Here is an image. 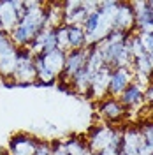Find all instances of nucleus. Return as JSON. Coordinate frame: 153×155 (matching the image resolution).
I'll use <instances>...</instances> for the list:
<instances>
[{
  "label": "nucleus",
  "mask_w": 153,
  "mask_h": 155,
  "mask_svg": "<svg viewBox=\"0 0 153 155\" xmlns=\"http://www.w3.org/2000/svg\"><path fill=\"white\" fill-rule=\"evenodd\" d=\"M25 16L18 27L11 32V41L16 48H27L44 28H48V4L42 2H23Z\"/></svg>",
  "instance_id": "obj_1"
},
{
  "label": "nucleus",
  "mask_w": 153,
  "mask_h": 155,
  "mask_svg": "<svg viewBox=\"0 0 153 155\" xmlns=\"http://www.w3.org/2000/svg\"><path fill=\"white\" fill-rule=\"evenodd\" d=\"M65 58L67 53L62 49H53L34 57V65H35V74H37V83L42 85H53L58 78L62 76L65 69Z\"/></svg>",
  "instance_id": "obj_2"
},
{
  "label": "nucleus",
  "mask_w": 153,
  "mask_h": 155,
  "mask_svg": "<svg viewBox=\"0 0 153 155\" xmlns=\"http://www.w3.org/2000/svg\"><path fill=\"white\" fill-rule=\"evenodd\" d=\"M12 79L18 85L37 83V74H35V65H34V55L30 53L28 48H18V62H16V71L12 74Z\"/></svg>",
  "instance_id": "obj_3"
},
{
  "label": "nucleus",
  "mask_w": 153,
  "mask_h": 155,
  "mask_svg": "<svg viewBox=\"0 0 153 155\" xmlns=\"http://www.w3.org/2000/svg\"><path fill=\"white\" fill-rule=\"evenodd\" d=\"M25 16V7L21 0H0V28L11 34Z\"/></svg>",
  "instance_id": "obj_4"
},
{
  "label": "nucleus",
  "mask_w": 153,
  "mask_h": 155,
  "mask_svg": "<svg viewBox=\"0 0 153 155\" xmlns=\"http://www.w3.org/2000/svg\"><path fill=\"white\" fill-rule=\"evenodd\" d=\"M18 62V48L11 41V35L4 30L0 32V76L12 78Z\"/></svg>",
  "instance_id": "obj_5"
},
{
  "label": "nucleus",
  "mask_w": 153,
  "mask_h": 155,
  "mask_svg": "<svg viewBox=\"0 0 153 155\" xmlns=\"http://www.w3.org/2000/svg\"><path fill=\"white\" fill-rule=\"evenodd\" d=\"M116 132H118V127L115 125H109V124L95 125L92 127V130L86 136V143L93 153H100L113 143V137Z\"/></svg>",
  "instance_id": "obj_6"
},
{
  "label": "nucleus",
  "mask_w": 153,
  "mask_h": 155,
  "mask_svg": "<svg viewBox=\"0 0 153 155\" xmlns=\"http://www.w3.org/2000/svg\"><path fill=\"white\" fill-rule=\"evenodd\" d=\"M88 51H90V46L81 48V49H70V51H67L65 69H63L62 76L58 78L60 83H70V79L76 76L81 69H85L86 58H88Z\"/></svg>",
  "instance_id": "obj_7"
},
{
  "label": "nucleus",
  "mask_w": 153,
  "mask_h": 155,
  "mask_svg": "<svg viewBox=\"0 0 153 155\" xmlns=\"http://www.w3.org/2000/svg\"><path fill=\"white\" fill-rule=\"evenodd\" d=\"M134 81V71L129 67H120V69H113L111 76H109V88H107V97H118L123 94L127 87Z\"/></svg>",
  "instance_id": "obj_8"
},
{
  "label": "nucleus",
  "mask_w": 153,
  "mask_h": 155,
  "mask_svg": "<svg viewBox=\"0 0 153 155\" xmlns=\"http://www.w3.org/2000/svg\"><path fill=\"white\" fill-rule=\"evenodd\" d=\"M39 139L27 132H18L9 139L7 153L9 155H35Z\"/></svg>",
  "instance_id": "obj_9"
},
{
  "label": "nucleus",
  "mask_w": 153,
  "mask_h": 155,
  "mask_svg": "<svg viewBox=\"0 0 153 155\" xmlns=\"http://www.w3.org/2000/svg\"><path fill=\"white\" fill-rule=\"evenodd\" d=\"M143 146H144V136L141 132V127L123 129V134H122V153L137 155Z\"/></svg>",
  "instance_id": "obj_10"
},
{
  "label": "nucleus",
  "mask_w": 153,
  "mask_h": 155,
  "mask_svg": "<svg viewBox=\"0 0 153 155\" xmlns=\"http://www.w3.org/2000/svg\"><path fill=\"white\" fill-rule=\"evenodd\" d=\"M99 115L104 118L106 122H120L125 115H127V109L122 106V102L118 99L113 97H104L102 101H99Z\"/></svg>",
  "instance_id": "obj_11"
},
{
  "label": "nucleus",
  "mask_w": 153,
  "mask_h": 155,
  "mask_svg": "<svg viewBox=\"0 0 153 155\" xmlns=\"http://www.w3.org/2000/svg\"><path fill=\"white\" fill-rule=\"evenodd\" d=\"M115 30H122L125 34L135 32V14L130 2H120L115 18Z\"/></svg>",
  "instance_id": "obj_12"
},
{
  "label": "nucleus",
  "mask_w": 153,
  "mask_h": 155,
  "mask_svg": "<svg viewBox=\"0 0 153 155\" xmlns=\"http://www.w3.org/2000/svg\"><path fill=\"white\" fill-rule=\"evenodd\" d=\"M109 67H102L99 72H95L92 76V87H90V99H99L102 101L104 97H107V88H109V76H111Z\"/></svg>",
  "instance_id": "obj_13"
},
{
  "label": "nucleus",
  "mask_w": 153,
  "mask_h": 155,
  "mask_svg": "<svg viewBox=\"0 0 153 155\" xmlns=\"http://www.w3.org/2000/svg\"><path fill=\"white\" fill-rule=\"evenodd\" d=\"M144 88H141L135 81H132L127 90H125L122 95L118 97V101L122 102V106L127 109V111H130V109H139V107L144 104Z\"/></svg>",
  "instance_id": "obj_14"
},
{
  "label": "nucleus",
  "mask_w": 153,
  "mask_h": 155,
  "mask_svg": "<svg viewBox=\"0 0 153 155\" xmlns=\"http://www.w3.org/2000/svg\"><path fill=\"white\" fill-rule=\"evenodd\" d=\"M63 146L67 150V155H93V152L90 150V146L86 143V139H83L81 136H70L67 139H62Z\"/></svg>",
  "instance_id": "obj_15"
},
{
  "label": "nucleus",
  "mask_w": 153,
  "mask_h": 155,
  "mask_svg": "<svg viewBox=\"0 0 153 155\" xmlns=\"http://www.w3.org/2000/svg\"><path fill=\"white\" fill-rule=\"evenodd\" d=\"M70 88L76 92L77 95H90V87H92V74L86 71V69H81L76 76L70 79Z\"/></svg>",
  "instance_id": "obj_16"
},
{
  "label": "nucleus",
  "mask_w": 153,
  "mask_h": 155,
  "mask_svg": "<svg viewBox=\"0 0 153 155\" xmlns=\"http://www.w3.org/2000/svg\"><path fill=\"white\" fill-rule=\"evenodd\" d=\"M69 30V51L86 48V32L83 25H67Z\"/></svg>",
  "instance_id": "obj_17"
},
{
  "label": "nucleus",
  "mask_w": 153,
  "mask_h": 155,
  "mask_svg": "<svg viewBox=\"0 0 153 155\" xmlns=\"http://www.w3.org/2000/svg\"><path fill=\"white\" fill-rule=\"evenodd\" d=\"M102 67H106L104 64V57L100 53L99 46H90V51H88V58H86V65L85 69L93 76L95 72H99Z\"/></svg>",
  "instance_id": "obj_18"
},
{
  "label": "nucleus",
  "mask_w": 153,
  "mask_h": 155,
  "mask_svg": "<svg viewBox=\"0 0 153 155\" xmlns=\"http://www.w3.org/2000/svg\"><path fill=\"white\" fill-rule=\"evenodd\" d=\"M132 71H134V74H143V76L153 78V65L150 62V58H148V55L135 58L134 64H132Z\"/></svg>",
  "instance_id": "obj_19"
},
{
  "label": "nucleus",
  "mask_w": 153,
  "mask_h": 155,
  "mask_svg": "<svg viewBox=\"0 0 153 155\" xmlns=\"http://www.w3.org/2000/svg\"><path fill=\"white\" fill-rule=\"evenodd\" d=\"M55 35H57V48L62 49V51H69V30H67V25H60L55 28Z\"/></svg>",
  "instance_id": "obj_20"
},
{
  "label": "nucleus",
  "mask_w": 153,
  "mask_h": 155,
  "mask_svg": "<svg viewBox=\"0 0 153 155\" xmlns=\"http://www.w3.org/2000/svg\"><path fill=\"white\" fill-rule=\"evenodd\" d=\"M129 37H130V34H125L122 30H113V32L106 37V41L111 42V44H123Z\"/></svg>",
  "instance_id": "obj_21"
},
{
  "label": "nucleus",
  "mask_w": 153,
  "mask_h": 155,
  "mask_svg": "<svg viewBox=\"0 0 153 155\" xmlns=\"http://www.w3.org/2000/svg\"><path fill=\"white\" fill-rule=\"evenodd\" d=\"M35 155H53V146H51V143H49V141H41V139H39Z\"/></svg>",
  "instance_id": "obj_22"
},
{
  "label": "nucleus",
  "mask_w": 153,
  "mask_h": 155,
  "mask_svg": "<svg viewBox=\"0 0 153 155\" xmlns=\"http://www.w3.org/2000/svg\"><path fill=\"white\" fill-rule=\"evenodd\" d=\"M51 146H53V155H67V150L63 146V141H53Z\"/></svg>",
  "instance_id": "obj_23"
},
{
  "label": "nucleus",
  "mask_w": 153,
  "mask_h": 155,
  "mask_svg": "<svg viewBox=\"0 0 153 155\" xmlns=\"http://www.w3.org/2000/svg\"><path fill=\"white\" fill-rule=\"evenodd\" d=\"M144 104H150V106H153V83L150 85V87H146L144 88Z\"/></svg>",
  "instance_id": "obj_24"
},
{
  "label": "nucleus",
  "mask_w": 153,
  "mask_h": 155,
  "mask_svg": "<svg viewBox=\"0 0 153 155\" xmlns=\"http://www.w3.org/2000/svg\"><path fill=\"white\" fill-rule=\"evenodd\" d=\"M148 58H150V62H151V65H153V34H151V42H150V49H148Z\"/></svg>",
  "instance_id": "obj_25"
},
{
  "label": "nucleus",
  "mask_w": 153,
  "mask_h": 155,
  "mask_svg": "<svg viewBox=\"0 0 153 155\" xmlns=\"http://www.w3.org/2000/svg\"><path fill=\"white\" fill-rule=\"evenodd\" d=\"M120 155H123V153H120Z\"/></svg>",
  "instance_id": "obj_26"
}]
</instances>
